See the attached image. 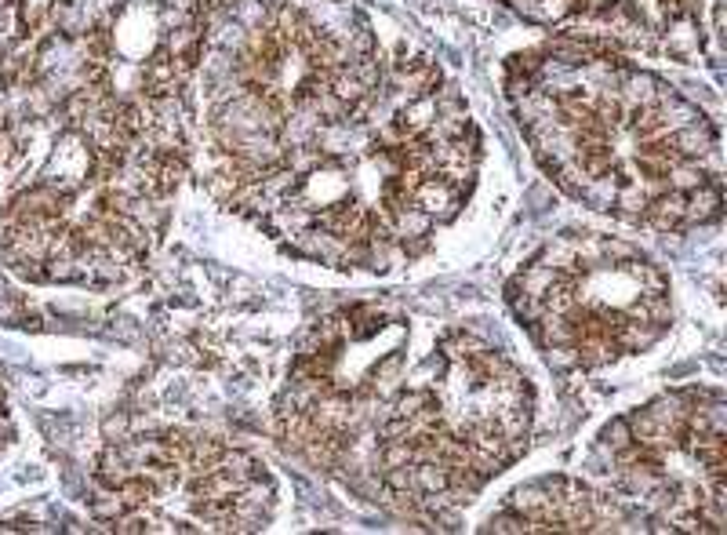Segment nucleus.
Instances as JSON below:
<instances>
[{
  "label": "nucleus",
  "instance_id": "f257e3e1",
  "mask_svg": "<svg viewBox=\"0 0 727 535\" xmlns=\"http://www.w3.org/2000/svg\"><path fill=\"white\" fill-rule=\"evenodd\" d=\"M626 514L611 503V495H597L578 481H542L528 492L520 488L517 499L491 517L498 532H608L622 528Z\"/></svg>",
  "mask_w": 727,
  "mask_h": 535
}]
</instances>
